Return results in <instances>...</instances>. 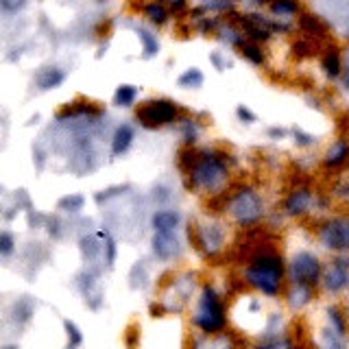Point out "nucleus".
<instances>
[{"instance_id": "1", "label": "nucleus", "mask_w": 349, "mask_h": 349, "mask_svg": "<svg viewBox=\"0 0 349 349\" xmlns=\"http://www.w3.org/2000/svg\"><path fill=\"white\" fill-rule=\"evenodd\" d=\"M282 275H284L282 258L269 251V253H258L253 260H251V264L245 271V280L253 288L262 290L264 295L273 297V295L280 293Z\"/></svg>"}, {"instance_id": "2", "label": "nucleus", "mask_w": 349, "mask_h": 349, "mask_svg": "<svg viewBox=\"0 0 349 349\" xmlns=\"http://www.w3.org/2000/svg\"><path fill=\"white\" fill-rule=\"evenodd\" d=\"M223 153H203L199 161L190 170V183L192 188L203 190H218L227 179V164Z\"/></svg>"}, {"instance_id": "3", "label": "nucleus", "mask_w": 349, "mask_h": 349, "mask_svg": "<svg viewBox=\"0 0 349 349\" xmlns=\"http://www.w3.org/2000/svg\"><path fill=\"white\" fill-rule=\"evenodd\" d=\"M192 323L197 328H201L205 334H214L225 328V308L218 301V297L214 293V288L205 284L203 286V297L199 301V312L194 314Z\"/></svg>"}, {"instance_id": "4", "label": "nucleus", "mask_w": 349, "mask_h": 349, "mask_svg": "<svg viewBox=\"0 0 349 349\" xmlns=\"http://www.w3.org/2000/svg\"><path fill=\"white\" fill-rule=\"evenodd\" d=\"M227 210L238 221V225L247 227V225L258 223V218L262 216V199L258 197V192L242 188L234 197L227 199Z\"/></svg>"}, {"instance_id": "5", "label": "nucleus", "mask_w": 349, "mask_h": 349, "mask_svg": "<svg viewBox=\"0 0 349 349\" xmlns=\"http://www.w3.org/2000/svg\"><path fill=\"white\" fill-rule=\"evenodd\" d=\"M177 105L173 101H166V99H159V101H149L144 103L142 107H137L135 111V118L140 120L142 127L147 129H157L161 125H168L177 118Z\"/></svg>"}, {"instance_id": "6", "label": "nucleus", "mask_w": 349, "mask_h": 349, "mask_svg": "<svg viewBox=\"0 0 349 349\" xmlns=\"http://www.w3.org/2000/svg\"><path fill=\"white\" fill-rule=\"evenodd\" d=\"M290 277H293V282L297 286H308V288L316 286V282L321 277L319 260H316L312 253H308V251L297 253L293 264H290Z\"/></svg>"}, {"instance_id": "7", "label": "nucleus", "mask_w": 349, "mask_h": 349, "mask_svg": "<svg viewBox=\"0 0 349 349\" xmlns=\"http://www.w3.org/2000/svg\"><path fill=\"white\" fill-rule=\"evenodd\" d=\"M223 229L221 225H207V227H199L197 234H194V242L197 247L205 253L207 258H214L218 251L223 249Z\"/></svg>"}, {"instance_id": "8", "label": "nucleus", "mask_w": 349, "mask_h": 349, "mask_svg": "<svg viewBox=\"0 0 349 349\" xmlns=\"http://www.w3.org/2000/svg\"><path fill=\"white\" fill-rule=\"evenodd\" d=\"M323 245L330 249H349V221H332L321 229Z\"/></svg>"}, {"instance_id": "9", "label": "nucleus", "mask_w": 349, "mask_h": 349, "mask_svg": "<svg viewBox=\"0 0 349 349\" xmlns=\"http://www.w3.org/2000/svg\"><path fill=\"white\" fill-rule=\"evenodd\" d=\"M153 251H155L159 260H170L173 255L179 253V245H177L173 231H157L155 238H153Z\"/></svg>"}, {"instance_id": "10", "label": "nucleus", "mask_w": 349, "mask_h": 349, "mask_svg": "<svg viewBox=\"0 0 349 349\" xmlns=\"http://www.w3.org/2000/svg\"><path fill=\"white\" fill-rule=\"evenodd\" d=\"M310 201H312L310 190H295V192L288 197V201H286V212H288L290 216L304 214L306 210H308V205H310Z\"/></svg>"}, {"instance_id": "11", "label": "nucleus", "mask_w": 349, "mask_h": 349, "mask_svg": "<svg viewBox=\"0 0 349 349\" xmlns=\"http://www.w3.org/2000/svg\"><path fill=\"white\" fill-rule=\"evenodd\" d=\"M131 140H133V129H131V125L118 127L116 129V135H113V144H111L113 155H123V153H127V149L131 147Z\"/></svg>"}, {"instance_id": "12", "label": "nucleus", "mask_w": 349, "mask_h": 349, "mask_svg": "<svg viewBox=\"0 0 349 349\" xmlns=\"http://www.w3.org/2000/svg\"><path fill=\"white\" fill-rule=\"evenodd\" d=\"M177 225H179V214L173 210H159L153 214V227L157 231H173Z\"/></svg>"}, {"instance_id": "13", "label": "nucleus", "mask_w": 349, "mask_h": 349, "mask_svg": "<svg viewBox=\"0 0 349 349\" xmlns=\"http://www.w3.org/2000/svg\"><path fill=\"white\" fill-rule=\"evenodd\" d=\"M325 284H328V288L332 290V293H338V290H343L347 284H349V269L334 264V266H332V271L328 273Z\"/></svg>"}, {"instance_id": "14", "label": "nucleus", "mask_w": 349, "mask_h": 349, "mask_svg": "<svg viewBox=\"0 0 349 349\" xmlns=\"http://www.w3.org/2000/svg\"><path fill=\"white\" fill-rule=\"evenodd\" d=\"M347 157H349V144L343 142V140H338V142L332 144V149L328 151L325 164H328V166H338V164H343Z\"/></svg>"}, {"instance_id": "15", "label": "nucleus", "mask_w": 349, "mask_h": 349, "mask_svg": "<svg viewBox=\"0 0 349 349\" xmlns=\"http://www.w3.org/2000/svg\"><path fill=\"white\" fill-rule=\"evenodd\" d=\"M63 79H66L63 70H59V68H48V70H44V75L39 77V87H42V90H53V87L59 85Z\"/></svg>"}, {"instance_id": "16", "label": "nucleus", "mask_w": 349, "mask_h": 349, "mask_svg": "<svg viewBox=\"0 0 349 349\" xmlns=\"http://www.w3.org/2000/svg\"><path fill=\"white\" fill-rule=\"evenodd\" d=\"M135 96H137V90L133 85H120L116 92V105L118 107H129V105H133Z\"/></svg>"}, {"instance_id": "17", "label": "nucleus", "mask_w": 349, "mask_h": 349, "mask_svg": "<svg viewBox=\"0 0 349 349\" xmlns=\"http://www.w3.org/2000/svg\"><path fill=\"white\" fill-rule=\"evenodd\" d=\"M13 312H15V319H18L20 323H27L31 319V314H33V301H31V299H27V297L20 299V301L15 304Z\"/></svg>"}, {"instance_id": "18", "label": "nucleus", "mask_w": 349, "mask_h": 349, "mask_svg": "<svg viewBox=\"0 0 349 349\" xmlns=\"http://www.w3.org/2000/svg\"><path fill=\"white\" fill-rule=\"evenodd\" d=\"M271 9L275 15H290V13L299 11V5H297V0H275L271 5Z\"/></svg>"}, {"instance_id": "19", "label": "nucleus", "mask_w": 349, "mask_h": 349, "mask_svg": "<svg viewBox=\"0 0 349 349\" xmlns=\"http://www.w3.org/2000/svg\"><path fill=\"white\" fill-rule=\"evenodd\" d=\"M83 203H85V199L81 197V194H70V197H63L59 201V210H66V212H79V210H83Z\"/></svg>"}, {"instance_id": "20", "label": "nucleus", "mask_w": 349, "mask_h": 349, "mask_svg": "<svg viewBox=\"0 0 349 349\" xmlns=\"http://www.w3.org/2000/svg\"><path fill=\"white\" fill-rule=\"evenodd\" d=\"M147 15L153 24H164L168 20V11L164 9V5H157V3L147 5Z\"/></svg>"}, {"instance_id": "21", "label": "nucleus", "mask_w": 349, "mask_h": 349, "mask_svg": "<svg viewBox=\"0 0 349 349\" xmlns=\"http://www.w3.org/2000/svg\"><path fill=\"white\" fill-rule=\"evenodd\" d=\"M323 68H325V72L330 77H338L340 75V57L336 51H332L325 55V59H323Z\"/></svg>"}, {"instance_id": "22", "label": "nucleus", "mask_w": 349, "mask_h": 349, "mask_svg": "<svg viewBox=\"0 0 349 349\" xmlns=\"http://www.w3.org/2000/svg\"><path fill=\"white\" fill-rule=\"evenodd\" d=\"M81 251H83V255H85L87 260H94L96 253L101 251V245L96 242V236H85V238H81Z\"/></svg>"}, {"instance_id": "23", "label": "nucleus", "mask_w": 349, "mask_h": 349, "mask_svg": "<svg viewBox=\"0 0 349 349\" xmlns=\"http://www.w3.org/2000/svg\"><path fill=\"white\" fill-rule=\"evenodd\" d=\"M240 48H242V55L247 57L249 61H253L255 66H260V63H264V55H262V51L255 46V44H247V42H242L240 44Z\"/></svg>"}, {"instance_id": "24", "label": "nucleus", "mask_w": 349, "mask_h": 349, "mask_svg": "<svg viewBox=\"0 0 349 349\" xmlns=\"http://www.w3.org/2000/svg\"><path fill=\"white\" fill-rule=\"evenodd\" d=\"M179 83H181L183 87H199V85L203 83V75H201V70H197V68L188 70L185 75H181V77H179Z\"/></svg>"}, {"instance_id": "25", "label": "nucleus", "mask_w": 349, "mask_h": 349, "mask_svg": "<svg viewBox=\"0 0 349 349\" xmlns=\"http://www.w3.org/2000/svg\"><path fill=\"white\" fill-rule=\"evenodd\" d=\"M181 127H183V142L185 144H194V142H197V137H199V125L194 123V120L185 118Z\"/></svg>"}, {"instance_id": "26", "label": "nucleus", "mask_w": 349, "mask_h": 349, "mask_svg": "<svg viewBox=\"0 0 349 349\" xmlns=\"http://www.w3.org/2000/svg\"><path fill=\"white\" fill-rule=\"evenodd\" d=\"M137 35H140L142 44H144V55L151 57V55H155V53H157V39L153 37V35L149 33V31L140 29V31H137Z\"/></svg>"}, {"instance_id": "27", "label": "nucleus", "mask_w": 349, "mask_h": 349, "mask_svg": "<svg viewBox=\"0 0 349 349\" xmlns=\"http://www.w3.org/2000/svg\"><path fill=\"white\" fill-rule=\"evenodd\" d=\"M99 238L105 240V247H107V264L113 266V260H116V245H113V240L107 231H99Z\"/></svg>"}, {"instance_id": "28", "label": "nucleus", "mask_w": 349, "mask_h": 349, "mask_svg": "<svg viewBox=\"0 0 349 349\" xmlns=\"http://www.w3.org/2000/svg\"><path fill=\"white\" fill-rule=\"evenodd\" d=\"M66 325V330H68V336H70V345H75V347H79L81 343H83V336H81V332H79V328L75 325L72 321H66L63 323Z\"/></svg>"}, {"instance_id": "29", "label": "nucleus", "mask_w": 349, "mask_h": 349, "mask_svg": "<svg viewBox=\"0 0 349 349\" xmlns=\"http://www.w3.org/2000/svg\"><path fill=\"white\" fill-rule=\"evenodd\" d=\"M13 251V236L9 231H5L3 236H0V253L3 255H9Z\"/></svg>"}, {"instance_id": "30", "label": "nucleus", "mask_w": 349, "mask_h": 349, "mask_svg": "<svg viewBox=\"0 0 349 349\" xmlns=\"http://www.w3.org/2000/svg\"><path fill=\"white\" fill-rule=\"evenodd\" d=\"M24 3H27V0H0L3 9H5V11H9V13H15L18 9H22Z\"/></svg>"}, {"instance_id": "31", "label": "nucleus", "mask_w": 349, "mask_h": 349, "mask_svg": "<svg viewBox=\"0 0 349 349\" xmlns=\"http://www.w3.org/2000/svg\"><path fill=\"white\" fill-rule=\"evenodd\" d=\"M293 51H295V55L297 57H308V55H312L314 53V48L308 44V42H297L295 46H293Z\"/></svg>"}, {"instance_id": "32", "label": "nucleus", "mask_w": 349, "mask_h": 349, "mask_svg": "<svg viewBox=\"0 0 349 349\" xmlns=\"http://www.w3.org/2000/svg\"><path fill=\"white\" fill-rule=\"evenodd\" d=\"M137 336H140V332H137L135 325H131V328L127 330V347H129V349H135V345H137Z\"/></svg>"}, {"instance_id": "33", "label": "nucleus", "mask_w": 349, "mask_h": 349, "mask_svg": "<svg viewBox=\"0 0 349 349\" xmlns=\"http://www.w3.org/2000/svg\"><path fill=\"white\" fill-rule=\"evenodd\" d=\"M238 118L242 120V123H255V116H253V113H251L247 107H242V105L238 107Z\"/></svg>"}, {"instance_id": "34", "label": "nucleus", "mask_w": 349, "mask_h": 349, "mask_svg": "<svg viewBox=\"0 0 349 349\" xmlns=\"http://www.w3.org/2000/svg\"><path fill=\"white\" fill-rule=\"evenodd\" d=\"M199 29H201V33H207V31H214V29H216V20H203Z\"/></svg>"}, {"instance_id": "35", "label": "nucleus", "mask_w": 349, "mask_h": 349, "mask_svg": "<svg viewBox=\"0 0 349 349\" xmlns=\"http://www.w3.org/2000/svg\"><path fill=\"white\" fill-rule=\"evenodd\" d=\"M164 312H166L164 306H159V304H153V306H151V314H153V316H164Z\"/></svg>"}, {"instance_id": "36", "label": "nucleus", "mask_w": 349, "mask_h": 349, "mask_svg": "<svg viewBox=\"0 0 349 349\" xmlns=\"http://www.w3.org/2000/svg\"><path fill=\"white\" fill-rule=\"evenodd\" d=\"M258 349H282V345L280 343H264V345H260Z\"/></svg>"}, {"instance_id": "37", "label": "nucleus", "mask_w": 349, "mask_h": 349, "mask_svg": "<svg viewBox=\"0 0 349 349\" xmlns=\"http://www.w3.org/2000/svg\"><path fill=\"white\" fill-rule=\"evenodd\" d=\"M166 3H173V5H177V3H181V0H166Z\"/></svg>"}, {"instance_id": "38", "label": "nucleus", "mask_w": 349, "mask_h": 349, "mask_svg": "<svg viewBox=\"0 0 349 349\" xmlns=\"http://www.w3.org/2000/svg\"><path fill=\"white\" fill-rule=\"evenodd\" d=\"M3 349H18V347H13V345H7V347H3Z\"/></svg>"}, {"instance_id": "39", "label": "nucleus", "mask_w": 349, "mask_h": 349, "mask_svg": "<svg viewBox=\"0 0 349 349\" xmlns=\"http://www.w3.org/2000/svg\"><path fill=\"white\" fill-rule=\"evenodd\" d=\"M347 85H349V68H347Z\"/></svg>"}]
</instances>
